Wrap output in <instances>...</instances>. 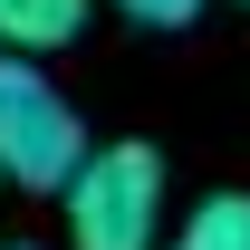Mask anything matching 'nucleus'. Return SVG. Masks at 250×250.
Instances as JSON below:
<instances>
[{
  "label": "nucleus",
  "mask_w": 250,
  "mask_h": 250,
  "mask_svg": "<svg viewBox=\"0 0 250 250\" xmlns=\"http://www.w3.org/2000/svg\"><path fill=\"white\" fill-rule=\"evenodd\" d=\"M87 10L96 0H0V48L10 58H48L67 39H87Z\"/></svg>",
  "instance_id": "obj_3"
},
{
  "label": "nucleus",
  "mask_w": 250,
  "mask_h": 250,
  "mask_svg": "<svg viewBox=\"0 0 250 250\" xmlns=\"http://www.w3.org/2000/svg\"><path fill=\"white\" fill-rule=\"evenodd\" d=\"M154 250H250V192H202L183 231H164Z\"/></svg>",
  "instance_id": "obj_4"
},
{
  "label": "nucleus",
  "mask_w": 250,
  "mask_h": 250,
  "mask_svg": "<svg viewBox=\"0 0 250 250\" xmlns=\"http://www.w3.org/2000/svg\"><path fill=\"white\" fill-rule=\"evenodd\" d=\"M87 164V125L58 96V77L39 58L0 48V183L20 192H67V173Z\"/></svg>",
  "instance_id": "obj_2"
},
{
  "label": "nucleus",
  "mask_w": 250,
  "mask_h": 250,
  "mask_svg": "<svg viewBox=\"0 0 250 250\" xmlns=\"http://www.w3.org/2000/svg\"><path fill=\"white\" fill-rule=\"evenodd\" d=\"M67 250H154L164 241V154L154 145H87V164L67 173Z\"/></svg>",
  "instance_id": "obj_1"
},
{
  "label": "nucleus",
  "mask_w": 250,
  "mask_h": 250,
  "mask_svg": "<svg viewBox=\"0 0 250 250\" xmlns=\"http://www.w3.org/2000/svg\"><path fill=\"white\" fill-rule=\"evenodd\" d=\"M116 10H125V20H145V29H183L202 0H116Z\"/></svg>",
  "instance_id": "obj_5"
}]
</instances>
